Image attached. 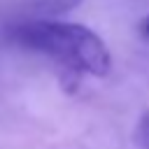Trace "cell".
I'll return each instance as SVG.
<instances>
[{
	"label": "cell",
	"instance_id": "cell-1",
	"mask_svg": "<svg viewBox=\"0 0 149 149\" xmlns=\"http://www.w3.org/2000/svg\"><path fill=\"white\" fill-rule=\"evenodd\" d=\"M7 40L49 56L56 68H70L81 72L84 77L102 79L112 70V54L105 40L84 23L74 21H21L9 26Z\"/></svg>",
	"mask_w": 149,
	"mask_h": 149
},
{
	"label": "cell",
	"instance_id": "cell-2",
	"mask_svg": "<svg viewBox=\"0 0 149 149\" xmlns=\"http://www.w3.org/2000/svg\"><path fill=\"white\" fill-rule=\"evenodd\" d=\"M84 0H28L26 2V14L28 21H58L61 14H68L77 9Z\"/></svg>",
	"mask_w": 149,
	"mask_h": 149
},
{
	"label": "cell",
	"instance_id": "cell-3",
	"mask_svg": "<svg viewBox=\"0 0 149 149\" xmlns=\"http://www.w3.org/2000/svg\"><path fill=\"white\" fill-rule=\"evenodd\" d=\"M133 140L140 149H149V109L137 119V126H135V133H133Z\"/></svg>",
	"mask_w": 149,
	"mask_h": 149
},
{
	"label": "cell",
	"instance_id": "cell-4",
	"mask_svg": "<svg viewBox=\"0 0 149 149\" xmlns=\"http://www.w3.org/2000/svg\"><path fill=\"white\" fill-rule=\"evenodd\" d=\"M137 33L149 42V14H147V16H142V19L137 21Z\"/></svg>",
	"mask_w": 149,
	"mask_h": 149
}]
</instances>
